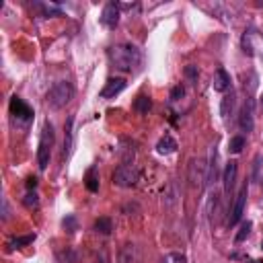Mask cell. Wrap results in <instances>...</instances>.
Instances as JSON below:
<instances>
[{
    "mask_svg": "<svg viewBox=\"0 0 263 263\" xmlns=\"http://www.w3.org/2000/svg\"><path fill=\"white\" fill-rule=\"evenodd\" d=\"M33 241H35V235L17 237V239H13V241L9 243V249H21V247H25V245H29V243H33Z\"/></svg>",
    "mask_w": 263,
    "mask_h": 263,
    "instance_id": "23",
    "label": "cell"
},
{
    "mask_svg": "<svg viewBox=\"0 0 263 263\" xmlns=\"http://www.w3.org/2000/svg\"><path fill=\"white\" fill-rule=\"evenodd\" d=\"M247 194H249V187H247V183H245V185L241 187V192L237 194L235 202H233V210H231V214H229V227H235L237 222H241V218H243V212H245Z\"/></svg>",
    "mask_w": 263,
    "mask_h": 263,
    "instance_id": "6",
    "label": "cell"
},
{
    "mask_svg": "<svg viewBox=\"0 0 263 263\" xmlns=\"http://www.w3.org/2000/svg\"><path fill=\"white\" fill-rule=\"evenodd\" d=\"M111 64H114L118 70H124V72H132L140 66L142 62V54L136 46L132 44H120V46H114V48H109L107 52Z\"/></svg>",
    "mask_w": 263,
    "mask_h": 263,
    "instance_id": "1",
    "label": "cell"
},
{
    "mask_svg": "<svg viewBox=\"0 0 263 263\" xmlns=\"http://www.w3.org/2000/svg\"><path fill=\"white\" fill-rule=\"evenodd\" d=\"M72 124H74V118L70 116L66 126H64V157H68L70 146H72Z\"/></svg>",
    "mask_w": 263,
    "mask_h": 263,
    "instance_id": "18",
    "label": "cell"
},
{
    "mask_svg": "<svg viewBox=\"0 0 263 263\" xmlns=\"http://www.w3.org/2000/svg\"><path fill=\"white\" fill-rule=\"evenodd\" d=\"M185 77L190 79V83L194 85V83H198L200 72H198V68H196V66H187V68H185Z\"/></svg>",
    "mask_w": 263,
    "mask_h": 263,
    "instance_id": "28",
    "label": "cell"
},
{
    "mask_svg": "<svg viewBox=\"0 0 263 263\" xmlns=\"http://www.w3.org/2000/svg\"><path fill=\"white\" fill-rule=\"evenodd\" d=\"M11 114H13L19 122H29V120L33 118L31 107H29L23 99H19V97H13V99H11Z\"/></svg>",
    "mask_w": 263,
    "mask_h": 263,
    "instance_id": "9",
    "label": "cell"
},
{
    "mask_svg": "<svg viewBox=\"0 0 263 263\" xmlns=\"http://www.w3.org/2000/svg\"><path fill=\"white\" fill-rule=\"evenodd\" d=\"M35 185H37V179H35V177H29V179H27V187H29V190H33Z\"/></svg>",
    "mask_w": 263,
    "mask_h": 263,
    "instance_id": "34",
    "label": "cell"
},
{
    "mask_svg": "<svg viewBox=\"0 0 263 263\" xmlns=\"http://www.w3.org/2000/svg\"><path fill=\"white\" fill-rule=\"evenodd\" d=\"M216 175H218V153H216V148H212V153H210V165H208V181H206V183H214V181H216Z\"/></svg>",
    "mask_w": 263,
    "mask_h": 263,
    "instance_id": "17",
    "label": "cell"
},
{
    "mask_svg": "<svg viewBox=\"0 0 263 263\" xmlns=\"http://www.w3.org/2000/svg\"><path fill=\"white\" fill-rule=\"evenodd\" d=\"M40 9L44 11L46 17H52V15H60V9L54 7V5H40Z\"/></svg>",
    "mask_w": 263,
    "mask_h": 263,
    "instance_id": "31",
    "label": "cell"
},
{
    "mask_svg": "<svg viewBox=\"0 0 263 263\" xmlns=\"http://www.w3.org/2000/svg\"><path fill=\"white\" fill-rule=\"evenodd\" d=\"M118 263H142V253L138 249V245H124L120 249V255H118Z\"/></svg>",
    "mask_w": 263,
    "mask_h": 263,
    "instance_id": "12",
    "label": "cell"
},
{
    "mask_svg": "<svg viewBox=\"0 0 263 263\" xmlns=\"http://www.w3.org/2000/svg\"><path fill=\"white\" fill-rule=\"evenodd\" d=\"M183 95H185V89H183L181 85H177V87L171 91V101H173V103H175V101H181Z\"/></svg>",
    "mask_w": 263,
    "mask_h": 263,
    "instance_id": "32",
    "label": "cell"
},
{
    "mask_svg": "<svg viewBox=\"0 0 263 263\" xmlns=\"http://www.w3.org/2000/svg\"><path fill=\"white\" fill-rule=\"evenodd\" d=\"M259 105H261V111H263V95H261V101H259Z\"/></svg>",
    "mask_w": 263,
    "mask_h": 263,
    "instance_id": "35",
    "label": "cell"
},
{
    "mask_svg": "<svg viewBox=\"0 0 263 263\" xmlns=\"http://www.w3.org/2000/svg\"><path fill=\"white\" fill-rule=\"evenodd\" d=\"M241 46L247 56H263V35L257 33L255 29H247L243 33Z\"/></svg>",
    "mask_w": 263,
    "mask_h": 263,
    "instance_id": "5",
    "label": "cell"
},
{
    "mask_svg": "<svg viewBox=\"0 0 263 263\" xmlns=\"http://www.w3.org/2000/svg\"><path fill=\"white\" fill-rule=\"evenodd\" d=\"M239 126L243 132H253L255 128V101L253 99H247L243 109H241V116H239Z\"/></svg>",
    "mask_w": 263,
    "mask_h": 263,
    "instance_id": "7",
    "label": "cell"
},
{
    "mask_svg": "<svg viewBox=\"0 0 263 263\" xmlns=\"http://www.w3.org/2000/svg\"><path fill=\"white\" fill-rule=\"evenodd\" d=\"M233 107H235V95H233V93H231V95H224L222 105H220V114H222V118H229L231 111H233Z\"/></svg>",
    "mask_w": 263,
    "mask_h": 263,
    "instance_id": "21",
    "label": "cell"
},
{
    "mask_svg": "<svg viewBox=\"0 0 263 263\" xmlns=\"http://www.w3.org/2000/svg\"><path fill=\"white\" fill-rule=\"evenodd\" d=\"M74 85L70 83V81H58L50 91H48V105L52 107V109H62V107H66L72 99H74Z\"/></svg>",
    "mask_w": 263,
    "mask_h": 263,
    "instance_id": "2",
    "label": "cell"
},
{
    "mask_svg": "<svg viewBox=\"0 0 263 263\" xmlns=\"http://www.w3.org/2000/svg\"><path fill=\"white\" fill-rule=\"evenodd\" d=\"M175 150H177V142H175V138L171 134H165L157 144V153L159 155H171V153H175Z\"/></svg>",
    "mask_w": 263,
    "mask_h": 263,
    "instance_id": "15",
    "label": "cell"
},
{
    "mask_svg": "<svg viewBox=\"0 0 263 263\" xmlns=\"http://www.w3.org/2000/svg\"><path fill=\"white\" fill-rule=\"evenodd\" d=\"M150 107H153V103H150V99H148V97H144V95H142V97H138V99L134 101V109L138 111L140 116H146L148 111H150Z\"/></svg>",
    "mask_w": 263,
    "mask_h": 263,
    "instance_id": "22",
    "label": "cell"
},
{
    "mask_svg": "<svg viewBox=\"0 0 263 263\" xmlns=\"http://www.w3.org/2000/svg\"><path fill=\"white\" fill-rule=\"evenodd\" d=\"M261 165H263V157H261V155H257V157H255V161H253V179H255V181H259V179H261V173H259V171H261Z\"/></svg>",
    "mask_w": 263,
    "mask_h": 263,
    "instance_id": "27",
    "label": "cell"
},
{
    "mask_svg": "<svg viewBox=\"0 0 263 263\" xmlns=\"http://www.w3.org/2000/svg\"><path fill=\"white\" fill-rule=\"evenodd\" d=\"M204 181H208V167L202 163V161H192L190 163V183L192 187H200L204 185Z\"/></svg>",
    "mask_w": 263,
    "mask_h": 263,
    "instance_id": "8",
    "label": "cell"
},
{
    "mask_svg": "<svg viewBox=\"0 0 263 263\" xmlns=\"http://www.w3.org/2000/svg\"><path fill=\"white\" fill-rule=\"evenodd\" d=\"M251 227H253V224H251L249 220L241 224V231L237 233V243H243V241H245V239H247V237L251 235Z\"/></svg>",
    "mask_w": 263,
    "mask_h": 263,
    "instance_id": "26",
    "label": "cell"
},
{
    "mask_svg": "<svg viewBox=\"0 0 263 263\" xmlns=\"http://www.w3.org/2000/svg\"><path fill=\"white\" fill-rule=\"evenodd\" d=\"M261 249H263V243H261Z\"/></svg>",
    "mask_w": 263,
    "mask_h": 263,
    "instance_id": "36",
    "label": "cell"
},
{
    "mask_svg": "<svg viewBox=\"0 0 263 263\" xmlns=\"http://www.w3.org/2000/svg\"><path fill=\"white\" fill-rule=\"evenodd\" d=\"M85 187H87L91 194L99 192V171H97V167H91L87 171V175H85Z\"/></svg>",
    "mask_w": 263,
    "mask_h": 263,
    "instance_id": "16",
    "label": "cell"
},
{
    "mask_svg": "<svg viewBox=\"0 0 263 263\" xmlns=\"http://www.w3.org/2000/svg\"><path fill=\"white\" fill-rule=\"evenodd\" d=\"M124 89H126L124 79H109L101 91V99H116L120 93H124Z\"/></svg>",
    "mask_w": 263,
    "mask_h": 263,
    "instance_id": "13",
    "label": "cell"
},
{
    "mask_svg": "<svg viewBox=\"0 0 263 263\" xmlns=\"http://www.w3.org/2000/svg\"><path fill=\"white\" fill-rule=\"evenodd\" d=\"M56 261H58V263H77V253H74V249L66 247V249L58 251Z\"/></svg>",
    "mask_w": 263,
    "mask_h": 263,
    "instance_id": "20",
    "label": "cell"
},
{
    "mask_svg": "<svg viewBox=\"0 0 263 263\" xmlns=\"http://www.w3.org/2000/svg\"><path fill=\"white\" fill-rule=\"evenodd\" d=\"M237 173H239V163L237 161H231L224 167V175H222V181H224V194L231 196L233 194V187L237 183Z\"/></svg>",
    "mask_w": 263,
    "mask_h": 263,
    "instance_id": "10",
    "label": "cell"
},
{
    "mask_svg": "<svg viewBox=\"0 0 263 263\" xmlns=\"http://www.w3.org/2000/svg\"><path fill=\"white\" fill-rule=\"evenodd\" d=\"M95 231L99 233V235H111V231H114V222H111L109 218H99L97 222H95Z\"/></svg>",
    "mask_w": 263,
    "mask_h": 263,
    "instance_id": "19",
    "label": "cell"
},
{
    "mask_svg": "<svg viewBox=\"0 0 263 263\" xmlns=\"http://www.w3.org/2000/svg\"><path fill=\"white\" fill-rule=\"evenodd\" d=\"M101 23L107 27V29H116L118 23H120V7L116 3H109L103 13H101Z\"/></svg>",
    "mask_w": 263,
    "mask_h": 263,
    "instance_id": "11",
    "label": "cell"
},
{
    "mask_svg": "<svg viewBox=\"0 0 263 263\" xmlns=\"http://www.w3.org/2000/svg\"><path fill=\"white\" fill-rule=\"evenodd\" d=\"M3 218L9 220V204H7V200L3 202Z\"/></svg>",
    "mask_w": 263,
    "mask_h": 263,
    "instance_id": "33",
    "label": "cell"
},
{
    "mask_svg": "<svg viewBox=\"0 0 263 263\" xmlns=\"http://www.w3.org/2000/svg\"><path fill=\"white\" fill-rule=\"evenodd\" d=\"M114 183L118 187H126V190H128V187H134L138 183V169H136V165H132V163L120 165L116 169V173H114Z\"/></svg>",
    "mask_w": 263,
    "mask_h": 263,
    "instance_id": "4",
    "label": "cell"
},
{
    "mask_svg": "<svg viewBox=\"0 0 263 263\" xmlns=\"http://www.w3.org/2000/svg\"><path fill=\"white\" fill-rule=\"evenodd\" d=\"M52 146H54V128L50 122H46V126L42 130V138H40V148H37V165H40L42 171H46L50 165Z\"/></svg>",
    "mask_w": 263,
    "mask_h": 263,
    "instance_id": "3",
    "label": "cell"
},
{
    "mask_svg": "<svg viewBox=\"0 0 263 263\" xmlns=\"http://www.w3.org/2000/svg\"><path fill=\"white\" fill-rule=\"evenodd\" d=\"M23 202H25V206H27V208H37V204H40V200H37V194H35V192H33V194L29 192V194L25 196V200H23Z\"/></svg>",
    "mask_w": 263,
    "mask_h": 263,
    "instance_id": "30",
    "label": "cell"
},
{
    "mask_svg": "<svg viewBox=\"0 0 263 263\" xmlns=\"http://www.w3.org/2000/svg\"><path fill=\"white\" fill-rule=\"evenodd\" d=\"M212 87H214V91H218V93H227V91L231 89V74L224 70V68H218V70L214 72Z\"/></svg>",
    "mask_w": 263,
    "mask_h": 263,
    "instance_id": "14",
    "label": "cell"
},
{
    "mask_svg": "<svg viewBox=\"0 0 263 263\" xmlns=\"http://www.w3.org/2000/svg\"><path fill=\"white\" fill-rule=\"evenodd\" d=\"M62 227H64V231L66 233H77V229H79V222H77V218L74 216H66L64 220H62Z\"/></svg>",
    "mask_w": 263,
    "mask_h": 263,
    "instance_id": "25",
    "label": "cell"
},
{
    "mask_svg": "<svg viewBox=\"0 0 263 263\" xmlns=\"http://www.w3.org/2000/svg\"><path fill=\"white\" fill-rule=\"evenodd\" d=\"M243 148H245V138H243V136H235V138H231V142H229V150H231L233 155H239Z\"/></svg>",
    "mask_w": 263,
    "mask_h": 263,
    "instance_id": "24",
    "label": "cell"
},
{
    "mask_svg": "<svg viewBox=\"0 0 263 263\" xmlns=\"http://www.w3.org/2000/svg\"><path fill=\"white\" fill-rule=\"evenodd\" d=\"M161 263H185V257L179 253H169Z\"/></svg>",
    "mask_w": 263,
    "mask_h": 263,
    "instance_id": "29",
    "label": "cell"
}]
</instances>
